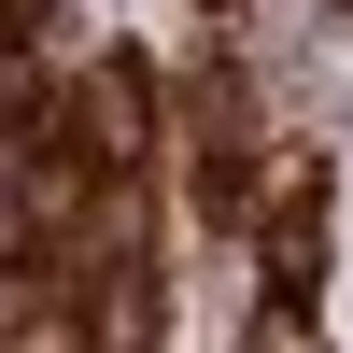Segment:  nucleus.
I'll return each instance as SVG.
<instances>
[{
  "mask_svg": "<svg viewBox=\"0 0 353 353\" xmlns=\"http://www.w3.org/2000/svg\"><path fill=\"white\" fill-rule=\"evenodd\" d=\"M269 254H283V297H311V269H325V170H283V212H269Z\"/></svg>",
  "mask_w": 353,
  "mask_h": 353,
  "instance_id": "1",
  "label": "nucleus"
},
{
  "mask_svg": "<svg viewBox=\"0 0 353 353\" xmlns=\"http://www.w3.org/2000/svg\"><path fill=\"white\" fill-rule=\"evenodd\" d=\"M241 353H325V339H311V297H269V311H254V339Z\"/></svg>",
  "mask_w": 353,
  "mask_h": 353,
  "instance_id": "2",
  "label": "nucleus"
},
{
  "mask_svg": "<svg viewBox=\"0 0 353 353\" xmlns=\"http://www.w3.org/2000/svg\"><path fill=\"white\" fill-rule=\"evenodd\" d=\"M0 43H14V14H0Z\"/></svg>",
  "mask_w": 353,
  "mask_h": 353,
  "instance_id": "3",
  "label": "nucleus"
}]
</instances>
